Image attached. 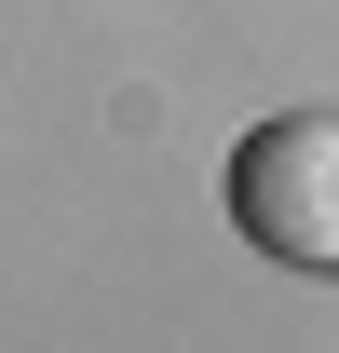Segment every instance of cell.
Wrapping results in <instances>:
<instances>
[{
	"mask_svg": "<svg viewBox=\"0 0 339 353\" xmlns=\"http://www.w3.org/2000/svg\"><path fill=\"white\" fill-rule=\"evenodd\" d=\"M231 218L258 259L285 272H339V123L326 109H271L231 150Z\"/></svg>",
	"mask_w": 339,
	"mask_h": 353,
	"instance_id": "6da1fadb",
	"label": "cell"
}]
</instances>
